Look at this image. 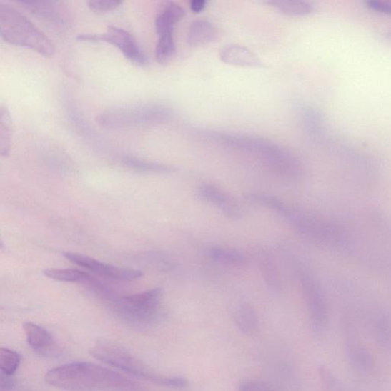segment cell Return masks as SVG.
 Instances as JSON below:
<instances>
[{"mask_svg": "<svg viewBox=\"0 0 391 391\" xmlns=\"http://www.w3.org/2000/svg\"><path fill=\"white\" fill-rule=\"evenodd\" d=\"M121 162L126 167H129V169L139 172L167 174L171 173L173 171L169 166L130 157V156L122 158Z\"/></svg>", "mask_w": 391, "mask_h": 391, "instance_id": "24", "label": "cell"}, {"mask_svg": "<svg viewBox=\"0 0 391 391\" xmlns=\"http://www.w3.org/2000/svg\"><path fill=\"white\" fill-rule=\"evenodd\" d=\"M385 36L388 41H391V29L385 33Z\"/></svg>", "mask_w": 391, "mask_h": 391, "instance_id": "35", "label": "cell"}, {"mask_svg": "<svg viewBox=\"0 0 391 391\" xmlns=\"http://www.w3.org/2000/svg\"><path fill=\"white\" fill-rule=\"evenodd\" d=\"M277 12L290 16H304L314 12V4L305 0H275L267 3Z\"/></svg>", "mask_w": 391, "mask_h": 391, "instance_id": "21", "label": "cell"}, {"mask_svg": "<svg viewBox=\"0 0 391 391\" xmlns=\"http://www.w3.org/2000/svg\"><path fill=\"white\" fill-rule=\"evenodd\" d=\"M16 384L15 380L10 375L1 374V390L12 389Z\"/></svg>", "mask_w": 391, "mask_h": 391, "instance_id": "33", "label": "cell"}, {"mask_svg": "<svg viewBox=\"0 0 391 391\" xmlns=\"http://www.w3.org/2000/svg\"><path fill=\"white\" fill-rule=\"evenodd\" d=\"M286 219L292 222L301 236L310 240L332 244L341 239L340 229L336 226L316 217L300 214L293 209Z\"/></svg>", "mask_w": 391, "mask_h": 391, "instance_id": "8", "label": "cell"}, {"mask_svg": "<svg viewBox=\"0 0 391 391\" xmlns=\"http://www.w3.org/2000/svg\"><path fill=\"white\" fill-rule=\"evenodd\" d=\"M199 133L224 147L254 155L281 177L292 179L300 174V163L292 152L269 139L250 134L214 129H202Z\"/></svg>", "mask_w": 391, "mask_h": 391, "instance_id": "2", "label": "cell"}, {"mask_svg": "<svg viewBox=\"0 0 391 391\" xmlns=\"http://www.w3.org/2000/svg\"><path fill=\"white\" fill-rule=\"evenodd\" d=\"M43 273L52 280L87 285L94 292L103 285L91 274L77 269H48Z\"/></svg>", "mask_w": 391, "mask_h": 391, "instance_id": "18", "label": "cell"}, {"mask_svg": "<svg viewBox=\"0 0 391 391\" xmlns=\"http://www.w3.org/2000/svg\"><path fill=\"white\" fill-rule=\"evenodd\" d=\"M24 330L31 349L43 355L49 354L54 350L55 341L46 329L36 323L27 322L24 324Z\"/></svg>", "mask_w": 391, "mask_h": 391, "instance_id": "16", "label": "cell"}, {"mask_svg": "<svg viewBox=\"0 0 391 391\" xmlns=\"http://www.w3.org/2000/svg\"><path fill=\"white\" fill-rule=\"evenodd\" d=\"M218 36V30L214 24L207 19H198L189 26L187 43L193 48L201 47L213 42Z\"/></svg>", "mask_w": 391, "mask_h": 391, "instance_id": "17", "label": "cell"}, {"mask_svg": "<svg viewBox=\"0 0 391 391\" xmlns=\"http://www.w3.org/2000/svg\"><path fill=\"white\" fill-rule=\"evenodd\" d=\"M207 5V0H192L191 4H189V7H191L192 12L194 14H199L202 12Z\"/></svg>", "mask_w": 391, "mask_h": 391, "instance_id": "34", "label": "cell"}, {"mask_svg": "<svg viewBox=\"0 0 391 391\" xmlns=\"http://www.w3.org/2000/svg\"><path fill=\"white\" fill-rule=\"evenodd\" d=\"M219 57L222 62L232 66L265 68V64L258 55L248 48L237 44H227L222 48Z\"/></svg>", "mask_w": 391, "mask_h": 391, "instance_id": "13", "label": "cell"}, {"mask_svg": "<svg viewBox=\"0 0 391 391\" xmlns=\"http://www.w3.org/2000/svg\"><path fill=\"white\" fill-rule=\"evenodd\" d=\"M44 379L49 385L69 391H145L124 375L91 362H73L52 368Z\"/></svg>", "mask_w": 391, "mask_h": 391, "instance_id": "1", "label": "cell"}, {"mask_svg": "<svg viewBox=\"0 0 391 391\" xmlns=\"http://www.w3.org/2000/svg\"><path fill=\"white\" fill-rule=\"evenodd\" d=\"M306 129L310 137H318L323 132V120L319 113L312 109H307L304 115Z\"/></svg>", "mask_w": 391, "mask_h": 391, "instance_id": "28", "label": "cell"}, {"mask_svg": "<svg viewBox=\"0 0 391 391\" xmlns=\"http://www.w3.org/2000/svg\"><path fill=\"white\" fill-rule=\"evenodd\" d=\"M185 14L182 6L174 2L166 3L155 18V29L159 37L174 36L175 25Z\"/></svg>", "mask_w": 391, "mask_h": 391, "instance_id": "14", "label": "cell"}, {"mask_svg": "<svg viewBox=\"0 0 391 391\" xmlns=\"http://www.w3.org/2000/svg\"><path fill=\"white\" fill-rule=\"evenodd\" d=\"M170 107L159 103H144L113 107L97 118L98 124L111 129L159 126L172 118Z\"/></svg>", "mask_w": 391, "mask_h": 391, "instance_id": "4", "label": "cell"}, {"mask_svg": "<svg viewBox=\"0 0 391 391\" xmlns=\"http://www.w3.org/2000/svg\"><path fill=\"white\" fill-rule=\"evenodd\" d=\"M0 35L6 42L51 57L54 48L50 39L24 14L0 2Z\"/></svg>", "mask_w": 391, "mask_h": 391, "instance_id": "3", "label": "cell"}, {"mask_svg": "<svg viewBox=\"0 0 391 391\" xmlns=\"http://www.w3.org/2000/svg\"><path fill=\"white\" fill-rule=\"evenodd\" d=\"M89 354L96 360L132 376L147 380L152 383L167 388H171L172 386V376L156 374L137 356L120 345L99 341L89 350Z\"/></svg>", "mask_w": 391, "mask_h": 391, "instance_id": "6", "label": "cell"}, {"mask_svg": "<svg viewBox=\"0 0 391 391\" xmlns=\"http://www.w3.org/2000/svg\"><path fill=\"white\" fill-rule=\"evenodd\" d=\"M212 259L222 264L242 266L247 263V257L239 250L222 247H212L208 251Z\"/></svg>", "mask_w": 391, "mask_h": 391, "instance_id": "22", "label": "cell"}, {"mask_svg": "<svg viewBox=\"0 0 391 391\" xmlns=\"http://www.w3.org/2000/svg\"><path fill=\"white\" fill-rule=\"evenodd\" d=\"M12 138V119L6 107H0V154L6 157L11 148Z\"/></svg>", "mask_w": 391, "mask_h": 391, "instance_id": "25", "label": "cell"}, {"mask_svg": "<svg viewBox=\"0 0 391 391\" xmlns=\"http://www.w3.org/2000/svg\"><path fill=\"white\" fill-rule=\"evenodd\" d=\"M76 39L81 41H105L117 48L132 63L140 66L148 63L147 56L136 39L124 29L108 26L102 34H83L78 36Z\"/></svg>", "mask_w": 391, "mask_h": 391, "instance_id": "7", "label": "cell"}, {"mask_svg": "<svg viewBox=\"0 0 391 391\" xmlns=\"http://www.w3.org/2000/svg\"><path fill=\"white\" fill-rule=\"evenodd\" d=\"M300 278L312 330L319 334L325 330L328 321L326 300L319 287L310 276L302 274Z\"/></svg>", "mask_w": 391, "mask_h": 391, "instance_id": "10", "label": "cell"}, {"mask_svg": "<svg viewBox=\"0 0 391 391\" xmlns=\"http://www.w3.org/2000/svg\"><path fill=\"white\" fill-rule=\"evenodd\" d=\"M256 254L265 284L273 293L280 294L283 290L282 276L271 253L261 249Z\"/></svg>", "mask_w": 391, "mask_h": 391, "instance_id": "15", "label": "cell"}, {"mask_svg": "<svg viewBox=\"0 0 391 391\" xmlns=\"http://www.w3.org/2000/svg\"><path fill=\"white\" fill-rule=\"evenodd\" d=\"M264 388L259 384L252 381H243L239 385V391H262Z\"/></svg>", "mask_w": 391, "mask_h": 391, "instance_id": "32", "label": "cell"}, {"mask_svg": "<svg viewBox=\"0 0 391 391\" xmlns=\"http://www.w3.org/2000/svg\"><path fill=\"white\" fill-rule=\"evenodd\" d=\"M122 4L117 0H91L87 2V6L94 13L104 14L117 9Z\"/></svg>", "mask_w": 391, "mask_h": 391, "instance_id": "30", "label": "cell"}, {"mask_svg": "<svg viewBox=\"0 0 391 391\" xmlns=\"http://www.w3.org/2000/svg\"><path fill=\"white\" fill-rule=\"evenodd\" d=\"M365 4L377 12L391 16V1L388 0H366Z\"/></svg>", "mask_w": 391, "mask_h": 391, "instance_id": "31", "label": "cell"}, {"mask_svg": "<svg viewBox=\"0 0 391 391\" xmlns=\"http://www.w3.org/2000/svg\"><path fill=\"white\" fill-rule=\"evenodd\" d=\"M162 289L155 288L147 292L119 296L112 295L109 300L114 314L132 327L145 328L158 322L162 316Z\"/></svg>", "mask_w": 391, "mask_h": 391, "instance_id": "5", "label": "cell"}, {"mask_svg": "<svg viewBox=\"0 0 391 391\" xmlns=\"http://www.w3.org/2000/svg\"><path fill=\"white\" fill-rule=\"evenodd\" d=\"M21 362L20 355L15 351L7 348L0 350V370L6 375L13 376Z\"/></svg>", "mask_w": 391, "mask_h": 391, "instance_id": "27", "label": "cell"}, {"mask_svg": "<svg viewBox=\"0 0 391 391\" xmlns=\"http://www.w3.org/2000/svg\"><path fill=\"white\" fill-rule=\"evenodd\" d=\"M39 18L49 22L56 27L64 28L66 25V17L62 3L59 1H32V0H22L17 2Z\"/></svg>", "mask_w": 391, "mask_h": 391, "instance_id": "12", "label": "cell"}, {"mask_svg": "<svg viewBox=\"0 0 391 391\" xmlns=\"http://www.w3.org/2000/svg\"><path fill=\"white\" fill-rule=\"evenodd\" d=\"M245 199H247L249 203L270 209L274 212L277 215H280L284 218L286 217L290 208L286 205L283 201L271 195L251 194L245 197Z\"/></svg>", "mask_w": 391, "mask_h": 391, "instance_id": "23", "label": "cell"}, {"mask_svg": "<svg viewBox=\"0 0 391 391\" xmlns=\"http://www.w3.org/2000/svg\"><path fill=\"white\" fill-rule=\"evenodd\" d=\"M233 319L238 329L247 336H252L259 330L258 315L252 305L244 303L234 310Z\"/></svg>", "mask_w": 391, "mask_h": 391, "instance_id": "20", "label": "cell"}, {"mask_svg": "<svg viewBox=\"0 0 391 391\" xmlns=\"http://www.w3.org/2000/svg\"><path fill=\"white\" fill-rule=\"evenodd\" d=\"M262 391H267V390H266L265 388H264Z\"/></svg>", "mask_w": 391, "mask_h": 391, "instance_id": "36", "label": "cell"}, {"mask_svg": "<svg viewBox=\"0 0 391 391\" xmlns=\"http://www.w3.org/2000/svg\"><path fill=\"white\" fill-rule=\"evenodd\" d=\"M177 52L174 36L159 37L155 49V58L162 64H169L175 57Z\"/></svg>", "mask_w": 391, "mask_h": 391, "instance_id": "26", "label": "cell"}, {"mask_svg": "<svg viewBox=\"0 0 391 391\" xmlns=\"http://www.w3.org/2000/svg\"><path fill=\"white\" fill-rule=\"evenodd\" d=\"M64 256L69 262L85 268L100 277L120 282H132L142 277L143 273L137 269H130L107 264L87 255L74 252H64Z\"/></svg>", "mask_w": 391, "mask_h": 391, "instance_id": "9", "label": "cell"}, {"mask_svg": "<svg viewBox=\"0 0 391 391\" xmlns=\"http://www.w3.org/2000/svg\"><path fill=\"white\" fill-rule=\"evenodd\" d=\"M197 194L201 200L218 208L223 214L232 220L242 218V209L230 195L217 186L203 184L198 187Z\"/></svg>", "mask_w": 391, "mask_h": 391, "instance_id": "11", "label": "cell"}, {"mask_svg": "<svg viewBox=\"0 0 391 391\" xmlns=\"http://www.w3.org/2000/svg\"><path fill=\"white\" fill-rule=\"evenodd\" d=\"M319 374L322 383L327 391H341L339 380L326 366H320Z\"/></svg>", "mask_w": 391, "mask_h": 391, "instance_id": "29", "label": "cell"}, {"mask_svg": "<svg viewBox=\"0 0 391 391\" xmlns=\"http://www.w3.org/2000/svg\"><path fill=\"white\" fill-rule=\"evenodd\" d=\"M345 345L346 352L355 367L366 372L373 370L375 365L373 357L359 340L348 338Z\"/></svg>", "mask_w": 391, "mask_h": 391, "instance_id": "19", "label": "cell"}]
</instances>
